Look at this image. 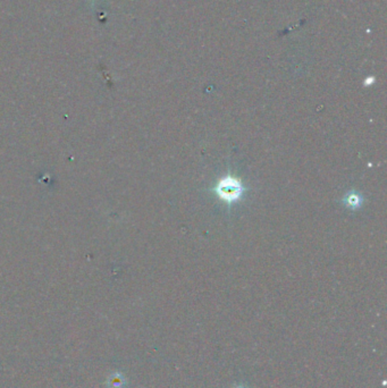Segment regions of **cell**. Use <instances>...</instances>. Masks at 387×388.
Wrapping results in <instances>:
<instances>
[{"instance_id":"cell-2","label":"cell","mask_w":387,"mask_h":388,"mask_svg":"<svg viewBox=\"0 0 387 388\" xmlns=\"http://www.w3.org/2000/svg\"><path fill=\"white\" fill-rule=\"evenodd\" d=\"M343 202H344V205L349 207L350 209H358L361 204H362V197H361L359 193L351 192L346 194L344 199H343Z\"/></svg>"},{"instance_id":"cell-3","label":"cell","mask_w":387,"mask_h":388,"mask_svg":"<svg viewBox=\"0 0 387 388\" xmlns=\"http://www.w3.org/2000/svg\"><path fill=\"white\" fill-rule=\"evenodd\" d=\"M233 388H249V387H246L245 385H242V383H240V385H236V386H234Z\"/></svg>"},{"instance_id":"cell-1","label":"cell","mask_w":387,"mask_h":388,"mask_svg":"<svg viewBox=\"0 0 387 388\" xmlns=\"http://www.w3.org/2000/svg\"><path fill=\"white\" fill-rule=\"evenodd\" d=\"M246 189L247 188L243 185L241 179L228 172L227 175L218 179V182L214 187L210 188V191L214 192L221 201L230 207L241 200Z\"/></svg>"}]
</instances>
